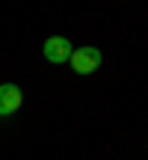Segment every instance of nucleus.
I'll use <instances>...</instances> for the list:
<instances>
[{
  "mask_svg": "<svg viewBox=\"0 0 148 160\" xmlns=\"http://www.w3.org/2000/svg\"><path fill=\"white\" fill-rule=\"evenodd\" d=\"M101 62H104V53L98 48H77L71 53V59H68L74 74H92V71L101 68Z\"/></svg>",
  "mask_w": 148,
  "mask_h": 160,
  "instance_id": "nucleus-1",
  "label": "nucleus"
},
{
  "mask_svg": "<svg viewBox=\"0 0 148 160\" xmlns=\"http://www.w3.org/2000/svg\"><path fill=\"white\" fill-rule=\"evenodd\" d=\"M24 104V92L18 83H0V116L18 113Z\"/></svg>",
  "mask_w": 148,
  "mask_h": 160,
  "instance_id": "nucleus-3",
  "label": "nucleus"
},
{
  "mask_svg": "<svg viewBox=\"0 0 148 160\" xmlns=\"http://www.w3.org/2000/svg\"><path fill=\"white\" fill-rule=\"evenodd\" d=\"M42 53H45L47 62L53 65H62L71 59L74 48H71V39H65V36H47L45 39V48H42Z\"/></svg>",
  "mask_w": 148,
  "mask_h": 160,
  "instance_id": "nucleus-2",
  "label": "nucleus"
}]
</instances>
